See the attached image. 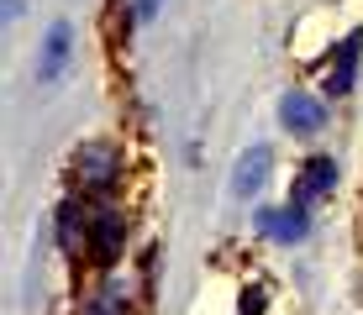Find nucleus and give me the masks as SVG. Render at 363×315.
I'll return each mask as SVG.
<instances>
[{"instance_id":"nucleus-1","label":"nucleus","mask_w":363,"mask_h":315,"mask_svg":"<svg viewBox=\"0 0 363 315\" xmlns=\"http://www.w3.org/2000/svg\"><path fill=\"white\" fill-rule=\"evenodd\" d=\"M253 226L269 236V242H284V247L306 242V231H311L306 210H295V205H274V210H258V216H253Z\"/></svg>"},{"instance_id":"nucleus-2","label":"nucleus","mask_w":363,"mask_h":315,"mask_svg":"<svg viewBox=\"0 0 363 315\" xmlns=\"http://www.w3.org/2000/svg\"><path fill=\"white\" fill-rule=\"evenodd\" d=\"M269 168H274V153H269V147H264V142L247 147V153L237 158V168H232V195H237V200H253L258 189L269 184Z\"/></svg>"},{"instance_id":"nucleus-3","label":"nucleus","mask_w":363,"mask_h":315,"mask_svg":"<svg viewBox=\"0 0 363 315\" xmlns=\"http://www.w3.org/2000/svg\"><path fill=\"white\" fill-rule=\"evenodd\" d=\"M279 121L290 126V132H321V121H327V105H321L316 95H306V90H290L279 100Z\"/></svg>"},{"instance_id":"nucleus-4","label":"nucleus","mask_w":363,"mask_h":315,"mask_svg":"<svg viewBox=\"0 0 363 315\" xmlns=\"http://www.w3.org/2000/svg\"><path fill=\"white\" fill-rule=\"evenodd\" d=\"M332 179H337V163L332 158H311L306 168H300V184H295V210H311L332 189Z\"/></svg>"},{"instance_id":"nucleus-5","label":"nucleus","mask_w":363,"mask_h":315,"mask_svg":"<svg viewBox=\"0 0 363 315\" xmlns=\"http://www.w3.org/2000/svg\"><path fill=\"white\" fill-rule=\"evenodd\" d=\"M74 179L90 184V189H106L111 179H116V147H106V142L79 147V173H74Z\"/></svg>"},{"instance_id":"nucleus-6","label":"nucleus","mask_w":363,"mask_h":315,"mask_svg":"<svg viewBox=\"0 0 363 315\" xmlns=\"http://www.w3.org/2000/svg\"><path fill=\"white\" fill-rule=\"evenodd\" d=\"M69 42H74V27H69V21H53V27H48V37H43V63H37V79H43V84L64 74Z\"/></svg>"},{"instance_id":"nucleus-7","label":"nucleus","mask_w":363,"mask_h":315,"mask_svg":"<svg viewBox=\"0 0 363 315\" xmlns=\"http://www.w3.org/2000/svg\"><path fill=\"white\" fill-rule=\"evenodd\" d=\"M358 53H363V32H347V42L337 47V63H332V74H327V95H347L353 90V79H358Z\"/></svg>"},{"instance_id":"nucleus-8","label":"nucleus","mask_w":363,"mask_h":315,"mask_svg":"<svg viewBox=\"0 0 363 315\" xmlns=\"http://www.w3.org/2000/svg\"><path fill=\"white\" fill-rule=\"evenodd\" d=\"M121 236H127V226H121V216H111V210H100V216H90V247L100 258V268H111L121 252Z\"/></svg>"},{"instance_id":"nucleus-9","label":"nucleus","mask_w":363,"mask_h":315,"mask_svg":"<svg viewBox=\"0 0 363 315\" xmlns=\"http://www.w3.org/2000/svg\"><path fill=\"white\" fill-rule=\"evenodd\" d=\"M74 236H79V210H74V205H58V242L74 247Z\"/></svg>"},{"instance_id":"nucleus-10","label":"nucleus","mask_w":363,"mask_h":315,"mask_svg":"<svg viewBox=\"0 0 363 315\" xmlns=\"http://www.w3.org/2000/svg\"><path fill=\"white\" fill-rule=\"evenodd\" d=\"M158 6H164V0H132V16H137V21H153Z\"/></svg>"},{"instance_id":"nucleus-11","label":"nucleus","mask_w":363,"mask_h":315,"mask_svg":"<svg viewBox=\"0 0 363 315\" xmlns=\"http://www.w3.org/2000/svg\"><path fill=\"white\" fill-rule=\"evenodd\" d=\"M90 315H116V305L111 299H90Z\"/></svg>"},{"instance_id":"nucleus-12","label":"nucleus","mask_w":363,"mask_h":315,"mask_svg":"<svg viewBox=\"0 0 363 315\" xmlns=\"http://www.w3.org/2000/svg\"><path fill=\"white\" fill-rule=\"evenodd\" d=\"M258 305H264V294L253 289V294H247V310H242V315H258Z\"/></svg>"},{"instance_id":"nucleus-13","label":"nucleus","mask_w":363,"mask_h":315,"mask_svg":"<svg viewBox=\"0 0 363 315\" xmlns=\"http://www.w3.org/2000/svg\"><path fill=\"white\" fill-rule=\"evenodd\" d=\"M21 16V0H6V21H16Z\"/></svg>"}]
</instances>
